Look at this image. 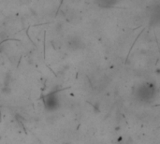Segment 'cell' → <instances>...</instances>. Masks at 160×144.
I'll return each mask as SVG.
<instances>
[{"label":"cell","instance_id":"1","mask_svg":"<svg viewBox=\"0 0 160 144\" xmlns=\"http://www.w3.org/2000/svg\"><path fill=\"white\" fill-rule=\"evenodd\" d=\"M139 96L143 100L151 99L154 96V86L153 84H143L140 89H139Z\"/></svg>","mask_w":160,"mask_h":144},{"label":"cell","instance_id":"2","mask_svg":"<svg viewBox=\"0 0 160 144\" xmlns=\"http://www.w3.org/2000/svg\"><path fill=\"white\" fill-rule=\"evenodd\" d=\"M44 104L46 109H49V110H54L58 106V99L57 96L54 94L48 95L44 99Z\"/></svg>","mask_w":160,"mask_h":144},{"label":"cell","instance_id":"3","mask_svg":"<svg viewBox=\"0 0 160 144\" xmlns=\"http://www.w3.org/2000/svg\"><path fill=\"white\" fill-rule=\"evenodd\" d=\"M68 44H69V47L70 49H72L73 51H76V50H80L81 48H84V43H82V41L77 37H74V38H71L69 41H68Z\"/></svg>","mask_w":160,"mask_h":144},{"label":"cell","instance_id":"4","mask_svg":"<svg viewBox=\"0 0 160 144\" xmlns=\"http://www.w3.org/2000/svg\"><path fill=\"white\" fill-rule=\"evenodd\" d=\"M117 0H99V6L103 7H111L113 4L116 3Z\"/></svg>","mask_w":160,"mask_h":144}]
</instances>
